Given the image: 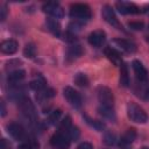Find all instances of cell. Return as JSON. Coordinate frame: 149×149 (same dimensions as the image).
Wrapping results in <instances>:
<instances>
[{"label":"cell","mask_w":149,"mask_h":149,"mask_svg":"<svg viewBox=\"0 0 149 149\" xmlns=\"http://www.w3.org/2000/svg\"><path fill=\"white\" fill-rule=\"evenodd\" d=\"M17 106H19L20 112L26 119L30 120L31 122H36V109H35L34 104L28 97L23 95L22 98H20L17 100Z\"/></svg>","instance_id":"6da1fadb"},{"label":"cell","mask_w":149,"mask_h":149,"mask_svg":"<svg viewBox=\"0 0 149 149\" xmlns=\"http://www.w3.org/2000/svg\"><path fill=\"white\" fill-rule=\"evenodd\" d=\"M127 115L132 121H134L136 123H146L148 121V115L144 112V109L135 102H128Z\"/></svg>","instance_id":"7a4b0ae2"},{"label":"cell","mask_w":149,"mask_h":149,"mask_svg":"<svg viewBox=\"0 0 149 149\" xmlns=\"http://www.w3.org/2000/svg\"><path fill=\"white\" fill-rule=\"evenodd\" d=\"M70 16L74 20L78 21H85V20H90L92 16L91 9L85 3H74L71 6L70 8Z\"/></svg>","instance_id":"3957f363"},{"label":"cell","mask_w":149,"mask_h":149,"mask_svg":"<svg viewBox=\"0 0 149 149\" xmlns=\"http://www.w3.org/2000/svg\"><path fill=\"white\" fill-rule=\"evenodd\" d=\"M97 97L98 100L100 102V106H105V107H111L113 108L114 106V95L111 88H108L107 86H98L97 88Z\"/></svg>","instance_id":"277c9868"},{"label":"cell","mask_w":149,"mask_h":149,"mask_svg":"<svg viewBox=\"0 0 149 149\" xmlns=\"http://www.w3.org/2000/svg\"><path fill=\"white\" fill-rule=\"evenodd\" d=\"M101 15H102L104 20H105L107 23H109L112 27H114V28H116V29H119V30H122V29H123L122 24L119 22L118 17H116V15H115V13H114V10L112 9L111 6L105 5V6L102 7V9H101Z\"/></svg>","instance_id":"5b68a950"},{"label":"cell","mask_w":149,"mask_h":149,"mask_svg":"<svg viewBox=\"0 0 149 149\" xmlns=\"http://www.w3.org/2000/svg\"><path fill=\"white\" fill-rule=\"evenodd\" d=\"M63 94H64V98L68 100V102L72 107L79 108L81 106V97H80V94L74 88H72L71 86H65L63 88Z\"/></svg>","instance_id":"8992f818"},{"label":"cell","mask_w":149,"mask_h":149,"mask_svg":"<svg viewBox=\"0 0 149 149\" xmlns=\"http://www.w3.org/2000/svg\"><path fill=\"white\" fill-rule=\"evenodd\" d=\"M7 132L8 134L16 141H26L27 140V134H26V130L24 128L20 125V123H16V122H12L9 125H7Z\"/></svg>","instance_id":"52a82bcc"},{"label":"cell","mask_w":149,"mask_h":149,"mask_svg":"<svg viewBox=\"0 0 149 149\" xmlns=\"http://www.w3.org/2000/svg\"><path fill=\"white\" fill-rule=\"evenodd\" d=\"M50 144L55 149H69L70 147V140L61 132L54 134L50 139Z\"/></svg>","instance_id":"ba28073f"},{"label":"cell","mask_w":149,"mask_h":149,"mask_svg":"<svg viewBox=\"0 0 149 149\" xmlns=\"http://www.w3.org/2000/svg\"><path fill=\"white\" fill-rule=\"evenodd\" d=\"M42 8H43V12L48 13L54 19H62L64 16V10L58 2H47L45 5H43Z\"/></svg>","instance_id":"9c48e42d"},{"label":"cell","mask_w":149,"mask_h":149,"mask_svg":"<svg viewBox=\"0 0 149 149\" xmlns=\"http://www.w3.org/2000/svg\"><path fill=\"white\" fill-rule=\"evenodd\" d=\"M132 65H133V70H134V72L136 74L137 80H140V83H147L148 78H149V73H148L147 69L144 68V65L137 59L133 61Z\"/></svg>","instance_id":"30bf717a"},{"label":"cell","mask_w":149,"mask_h":149,"mask_svg":"<svg viewBox=\"0 0 149 149\" xmlns=\"http://www.w3.org/2000/svg\"><path fill=\"white\" fill-rule=\"evenodd\" d=\"M88 43L94 48H100L106 41V34L104 30H94L87 37Z\"/></svg>","instance_id":"8fae6325"},{"label":"cell","mask_w":149,"mask_h":149,"mask_svg":"<svg viewBox=\"0 0 149 149\" xmlns=\"http://www.w3.org/2000/svg\"><path fill=\"white\" fill-rule=\"evenodd\" d=\"M136 130L134 128H130V129H127L125 132V134L121 136L120 139V142H119V146L121 149H129L130 148V144L134 142V140L136 139Z\"/></svg>","instance_id":"7c38bea8"},{"label":"cell","mask_w":149,"mask_h":149,"mask_svg":"<svg viewBox=\"0 0 149 149\" xmlns=\"http://www.w3.org/2000/svg\"><path fill=\"white\" fill-rule=\"evenodd\" d=\"M116 8L121 14H137L142 12L135 3L126 2V1H119L116 2Z\"/></svg>","instance_id":"4fadbf2b"},{"label":"cell","mask_w":149,"mask_h":149,"mask_svg":"<svg viewBox=\"0 0 149 149\" xmlns=\"http://www.w3.org/2000/svg\"><path fill=\"white\" fill-rule=\"evenodd\" d=\"M26 77V71L24 70H21V69H17V70H13L8 73V77H7V81L10 86H15V85H19V83L21 80H23V78Z\"/></svg>","instance_id":"5bb4252c"},{"label":"cell","mask_w":149,"mask_h":149,"mask_svg":"<svg viewBox=\"0 0 149 149\" xmlns=\"http://www.w3.org/2000/svg\"><path fill=\"white\" fill-rule=\"evenodd\" d=\"M83 54H84V49L80 44H71L66 51V59H68V62L74 61V59L79 58Z\"/></svg>","instance_id":"9a60e30c"},{"label":"cell","mask_w":149,"mask_h":149,"mask_svg":"<svg viewBox=\"0 0 149 149\" xmlns=\"http://www.w3.org/2000/svg\"><path fill=\"white\" fill-rule=\"evenodd\" d=\"M104 51H105L106 57H107L114 65H121V64H122L121 54H120L116 49H114V48H112V47H108V48H106Z\"/></svg>","instance_id":"2e32d148"},{"label":"cell","mask_w":149,"mask_h":149,"mask_svg":"<svg viewBox=\"0 0 149 149\" xmlns=\"http://www.w3.org/2000/svg\"><path fill=\"white\" fill-rule=\"evenodd\" d=\"M19 48V43L15 41V40H6L1 43L0 45V49L3 54H7V55H13L16 52Z\"/></svg>","instance_id":"e0dca14e"},{"label":"cell","mask_w":149,"mask_h":149,"mask_svg":"<svg viewBox=\"0 0 149 149\" xmlns=\"http://www.w3.org/2000/svg\"><path fill=\"white\" fill-rule=\"evenodd\" d=\"M113 42H114V44H116L119 48H121L126 52H130L132 54V52H135L136 51V45L133 42L128 41V40H125V38H115Z\"/></svg>","instance_id":"ac0fdd59"},{"label":"cell","mask_w":149,"mask_h":149,"mask_svg":"<svg viewBox=\"0 0 149 149\" xmlns=\"http://www.w3.org/2000/svg\"><path fill=\"white\" fill-rule=\"evenodd\" d=\"M45 24H47L48 30H49L51 34H54L55 36H61V34H62L61 24H59V22H58L56 19H54V17L48 19V20L45 21Z\"/></svg>","instance_id":"d6986e66"},{"label":"cell","mask_w":149,"mask_h":149,"mask_svg":"<svg viewBox=\"0 0 149 149\" xmlns=\"http://www.w3.org/2000/svg\"><path fill=\"white\" fill-rule=\"evenodd\" d=\"M129 83H130V78L128 73V66L126 63H122L120 65V85L127 87L129 86Z\"/></svg>","instance_id":"ffe728a7"},{"label":"cell","mask_w":149,"mask_h":149,"mask_svg":"<svg viewBox=\"0 0 149 149\" xmlns=\"http://www.w3.org/2000/svg\"><path fill=\"white\" fill-rule=\"evenodd\" d=\"M98 112L101 116H104L105 119H108L111 121H115L116 120V116H115V112L113 108L111 107H105V106H99L98 108Z\"/></svg>","instance_id":"44dd1931"},{"label":"cell","mask_w":149,"mask_h":149,"mask_svg":"<svg viewBox=\"0 0 149 149\" xmlns=\"http://www.w3.org/2000/svg\"><path fill=\"white\" fill-rule=\"evenodd\" d=\"M84 120H85V122H86L91 128H93V129H95V130H98V132H102V130L105 129V127H106L102 121L91 119V118L87 116V115H84Z\"/></svg>","instance_id":"7402d4cb"},{"label":"cell","mask_w":149,"mask_h":149,"mask_svg":"<svg viewBox=\"0 0 149 149\" xmlns=\"http://www.w3.org/2000/svg\"><path fill=\"white\" fill-rule=\"evenodd\" d=\"M73 81H74L76 85H78V86H80V87H87L88 84H90L88 77H87L85 73H83V72L76 73L74 77H73Z\"/></svg>","instance_id":"603a6c76"},{"label":"cell","mask_w":149,"mask_h":149,"mask_svg":"<svg viewBox=\"0 0 149 149\" xmlns=\"http://www.w3.org/2000/svg\"><path fill=\"white\" fill-rule=\"evenodd\" d=\"M30 87L33 88V90H35L36 92H38V91H42L44 87H45V80H44V78L42 77V76H37L34 80H31L30 81Z\"/></svg>","instance_id":"cb8c5ba5"},{"label":"cell","mask_w":149,"mask_h":149,"mask_svg":"<svg viewBox=\"0 0 149 149\" xmlns=\"http://www.w3.org/2000/svg\"><path fill=\"white\" fill-rule=\"evenodd\" d=\"M38 147H40V144H38V142L36 140H34V139H27L26 141H23L19 146L17 149H38Z\"/></svg>","instance_id":"d4e9b609"},{"label":"cell","mask_w":149,"mask_h":149,"mask_svg":"<svg viewBox=\"0 0 149 149\" xmlns=\"http://www.w3.org/2000/svg\"><path fill=\"white\" fill-rule=\"evenodd\" d=\"M102 141H104V143H105L106 146H114L115 142H116V135H115L113 132L108 130V132H106V133L104 134Z\"/></svg>","instance_id":"484cf974"},{"label":"cell","mask_w":149,"mask_h":149,"mask_svg":"<svg viewBox=\"0 0 149 149\" xmlns=\"http://www.w3.org/2000/svg\"><path fill=\"white\" fill-rule=\"evenodd\" d=\"M23 55L27 58H34L36 56V47L33 43H28L23 49Z\"/></svg>","instance_id":"4316f807"},{"label":"cell","mask_w":149,"mask_h":149,"mask_svg":"<svg viewBox=\"0 0 149 149\" xmlns=\"http://www.w3.org/2000/svg\"><path fill=\"white\" fill-rule=\"evenodd\" d=\"M71 127H72V126H71V118H70L69 115H66V116L61 121L59 130H61V133H64V132L68 133V130H69Z\"/></svg>","instance_id":"83f0119b"},{"label":"cell","mask_w":149,"mask_h":149,"mask_svg":"<svg viewBox=\"0 0 149 149\" xmlns=\"http://www.w3.org/2000/svg\"><path fill=\"white\" fill-rule=\"evenodd\" d=\"M61 115H62L61 109H56V111H54V112L49 115V118H48V122H49L50 125H56V123L59 121Z\"/></svg>","instance_id":"f1b7e54d"},{"label":"cell","mask_w":149,"mask_h":149,"mask_svg":"<svg viewBox=\"0 0 149 149\" xmlns=\"http://www.w3.org/2000/svg\"><path fill=\"white\" fill-rule=\"evenodd\" d=\"M81 27H83V22L81 21H78V20H74V21H72L69 24V31H71V33L74 34L76 31H79L81 29Z\"/></svg>","instance_id":"f546056e"},{"label":"cell","mask_w":149,"mask_h":149,"mask_svg":"<svg viewBox=\"0 0 149 149\" xmlns=\"http://www.w3.org/2000/svg\"><path fill=\"white\" fill-rule=\"evenodd\" d=\"M68 135H69V137L71 139V140H78V137H79V135H80V133H79V129L77 128V127H71L69 130H68Z\"/></svg>","instance_id":"4dcf8cb0"},{"label":"cell","mask_w":149,"mask_h":149,"mask_svg":"<svg viewBox=\"0 0 149 149\" xmlns=\"http://www.w3.org/2000/svg\"><path fill=\"white\" fill-rule=\"evenodd\" d=\"M21 64H22V62L20 59H9V61L6 62V69L9 70V69H13V68H19Z\"/></svg>","instance_id":"1f68e13d"},{"label":"cell","mask_w":149,"mask_h":149,"mask_svg":"<svg viewBox=\"0 0 149 149\" xmlns=\"http://www.w3.org/2000/svg\"><path fill=\"white\" fill-rule=\"evenodd\" d=\"M128 27L133 30H142L144 24H143V22H140V21H132L128 23Z\"/></svg>","instance_id":"d6a6232c"},{"label":"cell","mask_w":149,"mask_h":149,"mask_svg":"<svg viewBox=\"0 0 149 149\" xmlns=\"http://www.w3.org/2000/svg\"><path fill=\"white\" fill-rule=\"evenodd\" d=\"M6 16H7V7L5 5L1 6V9H0V20L1 21H5L6 20Z\"/></svg>","instance_id":"836d02e7"},{"label":"cell","mask_w":149,"mask_h":149,"mask_svg":"<svg viewBox=\"0 0 149 149\" xmlns=\"http://www.w3.org/2000/svg\"><path fill=\"white\" fill-rule=\"evenodd\" d=\"M78 149H93L92 144L88 143V142H81L79 146H78Z\"/></svg>","instance_id":"e575fe53"},{"label":"cell","mask_w":149,"mask_h":149,"mask_svg":"<svg viewBox=\"0 0 149 149\" xmlns=\"http://www.w3.org/2000/svg\"><path fill=\"white\" fill-rule=\"evenodd\" d=\"M0 148H1V149H10V144L7 142V140H6V139H2V140H1Z\"/></svg>","instance_id":"d590c367"},{"label":"cell","mask_w":149,"mask_h":149,"mask_svg":"<svg viewBox=\"0 0 149 149\" xmlns=\"http://www.w3.org/2000/svg\"><path fill=\"white\" fill-rule=\"evenodd\" d=\"M0 107H1V116H5L6 115V107H5V102L3 101H1L0 102Z\"/></svg>","instance_id":"8d00e7d4"},{"label":"cell","mask_w":149,"mask_h":149,"mask_svg":"<svg viewBox=\"0 0 149 149\" xmlns=\"http://www.w3.org/2000/svg\"><path fill=\"white\" fill-rule=\"evenodd\" d=\"M148 10H149V6H147V7H146V8H144L142 12H148Z\"/></svg>","instance_id":"74e56055"},{"label":"cell","mask_w":149,"mask_h":149,"mask_svg":"<svg viewBox=\"0 0 149 149\" xmlns=\"http://www.w3.org/2000/svg\"><path fill=\"white\" fill-rule=\"evenodd\" d=\"M141 149H149V147H142Z\"/></svg>","instance_id":"f35d334b"},{"label":"cell","mask_w":149,"mask_h":149,"mask_svg":"<svg viewBox=\"0 0 149 149\" xmlns=\"http://www.w3.org/2000/svg\"><path fill=\"white\" fill-rule=\"evenodd\" d=\"M148 98H149V91H148Z\"/></svg>","instance_id":"ab89813d"},{"label":"cell","mask_w":149,"mask_h":149,"mask_svg":"<svg viewBox=\"0 0 149 149\" xmlns=\"http://www.w3.org/2000/svg\"><path fill=\"white\" fill-rule=\"evenodd\" d=\"M148 29H149V24H148Z\"/></svg>","instance_id":"60d3db41"}]
</instances>
